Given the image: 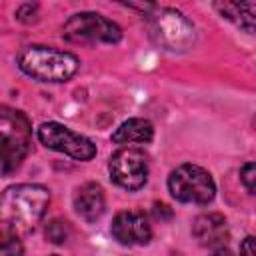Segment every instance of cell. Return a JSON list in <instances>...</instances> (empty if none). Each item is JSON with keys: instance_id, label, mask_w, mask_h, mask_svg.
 <instances>
[{"instance_id": "obj_1", "label": "cell", "mask_w": 256, "mask_h": 256, "mask_svg": "<svg viewBox=\"0 0 256 256\" xmlns=\"http://www.w3.org/2000/svg\"><path fill=\"white\" fill-rule=\"evenodd\" d=\"M50 204L48 188L40 184H16L4 190L0 204L2 226L20 234L30 232L44 218Z\"/></svg>"}, {"instance_id": "obj_2", "label": "cell", "mask_w": 256, "mask_h": 256, "mask_svg": "<svg viewBox=\"0 0 256 256\" xmlns=\"http://www.w3.org/2000/svg\"><path fill=\"white\" fill-rule=\"evenodd\" d=\"M18 68L38 82H66L78 72L80 60L72 52L32 44L20 50Z\"/></svg>"}, {"instance_id": "obj_3", "label": "cell", "mask_w": 256, "mask_h": 256, "mask_svg": "<svg viewBox=\"0 0 256 256\" xmlns=\"http://www.w3.org/2000/svg\"><path fill=\"white\" fill-rule=\"evenodd\" d=\"M32 144V126L24 112L2 106L0 108V160H2V174L8 176L14 172L22 160L28 156Z\"/></svg>"}, {"instance_id": "obj_4", "label": "cell", "mask_w": 256, "mask_h": 256, "mask_svg": "<svg viewBox=\"0 0 256 256\" xmlns=\"http://www.w3.org/2000/svg\"><path fill=\"white\" fill-rule=\"evenodd\" d=\"M144 16L152 40L162 48L170 52H184L194 44V26L178 10L152 6Z\"/></svg>"}, {"instance_id": "obj_5", "label": "cell", "mask_w": 256, "mask_h": 256, "mask_svg": "<svg viewBox=\"0 0 256 256\" xmlns=\"http://www.w3.org/2000/svg\"><path fill=\"white\" fill-rule=\"evenodd\" d=\"M62 36L76 44H116L122 38V30L98 12H78L64 22Z\"/></svg>"}, {"instance_id": "obj_6", "label": "cell", "mask_w": 256, "mask_h": 256, "mask_svg": "<svg viewBox=\"0 0 256 256\" xmlns=\"http://www.w3.org/2000/svg\"><path fill=\"white\" fill-rule=\"evenodd\" d=\"M168 190L178 202L208 204L216 194V184L208 170L196 164H182L170 172Z\"/></svg>"}, {"instance_id": "obj_7", "label": "cell", "mask_w": 256, "mask_h": 256, "mask_svg": "<svg viewBox=\"0 0 256 256\" xmlns=\"http://www.w3.org/2000/svg\"><path fill=\"white\" fill-rule=\"evenodd\" d=\"M38 140L46 148L62 152L80 162L92 160L96 156V144L90 138H86L58 122H44L38 128Z\"/></svg>"}, {"instance_id": "obj_8", "label": "cell", "mask_w": 256, "mask_h": 256, "mask_svg": "<svg viewBox=\"0 0 256 256\" xmlns=\"http://www.w3.org/2000/svg\"><path fill=\"white\" fill-rule=\"evenodd\" d=\"M110 176L124 190H140L148 180V156L142 148L124 146L110 158Z\"/></svg>"}, {"instance_id": "obj_9", "label": "cell", "mask_w": 256, "mask_h": 256, "mask_svg": "<svg viewBox=\"0 0 256 256\" xmlns=\"http://www.w3.org/2000/svg\"><path fill=\"white\" fill-rule=\"evenodd\" d=\"M110 232L124 246H142V244H148L152 238V226L146 214L138 210L118 212L116 218L112 220Z\"/></svg>"}, {"instance_id": "obj_10", "label": "cell", "mask_w": 256, "mask_h": 256, "mask_svg": "<svg viewBox=\"0 0 256 256\" xmlns=\"http://www.w3.org/2000/svg\"><path fill=\"white\" fill-rule=\"evenodd\" d=\"M192 234L198 240V244L214 248V250L222 248L228 242V238H230L226 218L222 214H218V212H208V214L198 216L194 220Z\"/></svg>"}, {"instance_id": "obj_11", "label": "cell", "mask_w": 256, "mask_h": 256, "mask_svg": "<svg viewBox=\"0 0 256 256\" xmlns=\"http://www.w3.org/2000/svg\"><path fill=\"white\" fill-rule=\"evenodd\" d=\"M74 208H76L78 216L84 218L86 222L98 220L104 214V208H106L102 188L96 182H88V184L80 186L76 196H74Z\"/></svg>"}, {"instance_id": "obj_12", "label": "cell", "mask_w": 256, "mask_h": 256, "mask_svg": "<svg viewBox=\"0 0 256 256\" xmlns=\"http://www.w3.org/2000/svg\"><path fill=\"white\" fill-rule=\"evenodd\" d=\"M152 138H154V126L146 118H128L112 134V142L124 144V146H130V144H148Z\"/></svg>"}, {"instance_id": "obj_13", "label": "cell", "mask_w": 256, "mask_h": 256, "mask_svg": "<svg viewBox=\"0 0 256 256\" xmlns=\"http://www.w3.org/2000/svg\"><path fill=\"white\" fill-rule=\"evenodd\" d=\"M214 8L222 18L246 32H256V4L252 2H216Z\"/></svg>"}, {"instance_id": "obj_14", "label": "cell", "mask_w": 256, "mask_h": 256, "mask_svg": "<svg viewBox=\"0 0 256 256\" xmlns=\"http://www.w3.org/2000/svg\"><path fill=\"white\" fill-rule=\"evenodd\" d=\"M70 234H72V230H70V224L66 220L54 218L46 224V238L52 244H64L70 238Z\"/></svg>"}, {"instance_id": "obj_15", "label": "cell", "mask_w": 256, "mask_h": 256, "mask_svg": "<svg viewBox=\"0 0 256 256\" xmlns=\"http://www.w3.org/2000/svg\"><path fill=\"white\" fill-rule=\"evenodd\" d=\"M0 256H20L22 254V242L18 240V234L4 228L0 232Z\"/></svg>"}, {"instance_id": "obj_16", "label": "cell", "mask_w": 256, "mask_h": 256, "mask_svg": "<svg viewBox=\"0 0 256 256\" xmlns=\"http://www.w3.org/2000/svg\"><path fill=\"white\" fill-rule=\"evenodd\" d=\"M240 180L250 194H256V162H246L240 170Z\"/></svg>"}, {"instance_id": "obj_17", "label": "cell", "mask_w": 256, "mask_h": 256, "mask_svg": "<svg viewBox=\"0 0 256 256\" xmlns=\"http://www.w3.org/2000/svg\"><path fill=\"white\" fill-rule=\"evenodd\" d=\"M36 12H38V4H22L16 10V18L22 22H34L36 20Z\"/></svg>"}, {"instance_id": "obj_18", "label": "cell", "mask_w": 256, "mask_h": 256, "mask_svg": "<svg viewBox=\"0 0 256 256\" xmlns=\"http://www.w3.org/2000/svg\"><path fill=\"white\" fill-rule=\"evenodd\" d=\"M240 256H256V236H246L240 244Z\"/></svg>"}, {"instance_id": "obj_19", "label": "cell", "mask_w": 256, "mask_h": 256, "mask_svg": "<svg viewBox=\"0 0 256 256\" xmlns=\"http://www.w3.org/2000/svg\"><path fill=\"white\" fill-rule=\"evenodd\" d=\"M210 256H234V254H232L228 248H224V246H222V248H216V250H214Z\"/></svg>"}, {"instance_id": "obj_20", "label": "cell", "mask_w": 256, "mask_h": 256, "mask_svg": "<svg viewBox=\"0 0 256 256\" xmlns=\"http://www.w3.org/2000/svg\"><path fill=\"white\" fill-rule=\"evenodd\" d=\"M254 122H256V118H254Z\"/></svg>"}]
</instances>
